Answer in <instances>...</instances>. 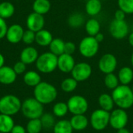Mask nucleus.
Listing matches in <instances>:
<instances>
[{"label":"nucleus","instance_id":"bb28decb","mask_svg":"<svg viewBox=\"0 0 133 133\" xmlns=\"http://www.w3.org/2000/svg\"><path fill=\"white\" fill-rule=\"evenodd\" d=\"M52 129L54 133H72L73 132L70 122L66 119L57 122Z\"/></svg>","mask_w":133,"mask_h":133},{"label":"nucleus","instance_id":"dca6fc26","mask_svg":"<svg viewBox=\"0 0 133 133\" xmlns=\"http://www.w3.org/2000/svg\"><path fill=\"white\" fill-rule=\"evenodd\" d=\"M17 74L15 72L13 68L3 65L0 68V83L4 85L12 84L16 79Z\"/></svg>","mask_w":133,"mask_h":133},{"label":"nucleus","instance_id":"09e8293b","mask_svg":"<svg viewBox=\"0 0 133 133\" xmlns=\"http://www.w3.org/2000/svg\"><path fill=\"white\" fill-rule=\"evenodd\" d=\"M132 92H133V86H132Z\"/></svg>","mask_w":133,"mask_h":133},{"label":"nucleus","instance_id":"39448f33","mask_svg":"<svg viewBox=\"0 0 133 133\" xmlns=\"http://www.w3.org/2000/svg\"><path fill=\"white\" fill-rule=\"evenodd\" d=\"M22 102L15 95L7 94L0 98V113L7 115H15L21 110Z\"/></svg>","mask_w":133,"mask_h":133},{"label":"nucleus","instance_id":"79ce46f5","mask_svg":"<svg viewBox=\"0 0 133 133\" xmlns=\"http://www.w3.org/2000/svg\"><path fill=\"white\" fill-rule=\"evenodd\" d=\"M125 15H126V13L125 12H123L122 9H118V10H116V12L115 13V18L117 20H125Z\"/></svg>","mask_w":133,"mask_h":133},{"label":"nucleus","instance_id":"20e7f679","mask_svg":"<svg viewBox=\"0 0 133 133\" xmlns=\"http://www.w3.org/2000/svg\"><path fill=\"white\" fill-rule=\"evenodd\" d=\"M37 70L42 73H51L58 68V56L49 52H45L38 56L36 61Z\"/></svg>","mask_w":133,"mask_h":133},{"label":"nucleus","instance_id":"f257e3e1","mask_svg":"<svg viewBox=\"0 0 133 133\" xmlns=\"http://www.w3.org/2000/svg\"><path fill=\"white\" fill-rule=\"evenodd\" d=\"M57 96L58 91L55 87L47 82H41L34 89V97L43 105L54 102Z\"/></svg>","mask_w":133,"mask_h":133},{"label":"nucleus","instance_id":"aec40b11","mask_svg":"<svg viewBox=\"0 0 133 133\" xmlns=\"http://www.w3.org/2000/svg\"><path fill=\"white\" fill-rule=\"evenodd\" d=\"M98 103L100 108L106 111L111 112L114 109L115 102L112 96L108 94H102L98 98Z\"/></svg>","mask_w":133,"mask_h":133},{"label":"nucleus","instance_id":"49530a36","mask_svg":"<svg viewBox=\"0 0 133 133\" xmlns=\"http://www.w3.org/2000/svg\"><path fill=\"white\" fill-rule=\"evenodd\" d=\"M129 43L132 47H133V32H132L129 36Z\"/></svg>","mask_w":133,"mask_h":133},{"label":"nucleus","instance_id":"3c124183","mask_svg":"<svg viewBox=\"0 0 133 133\" xmlns=\"http://www.w3.org/2000/svg\"><path fill=\"white\" fill-rule=\"evenodd\" d=\"M78 1H82V0H78Z\"/></svg>","mask_w":133,"mask_h":133},{"label":"nucleus","instance_id":"6e6552de","mask_svg":"<svg viewBox=\"0 0 133 133\" xmlns=\"http://www.w3.org/2000/svg\"><path fill=\"white\" fill-rule=\"evenodd\" d=\"M67 105L69 111L73 115H84L89 108L87 100L81 95H74L71 97L67 101Z\"/></svg>","mask_w":133,"mask_h":133},{"label":"nucleus","instance_id":"ddd939ff","mask_svg":"<svg viewBox=\"0 0 133 133\" xmlns=\"http://www.w3.org/2000/svg\"><path fill=\"white\" fill-rule=\"evenodd\" d=\"M44 23L45 21L44 16L34 12L30 13L26 18V26L28 30H30L35 33L44 29Z\"/></svg>","mask_w":133,"mask_h":133},{"label":"nucleus","instance_id":"5701e85b","mask_svg":"<svg viewBox=\"0 0 133 133\" xmlns=\"http://www.w3.org/2000/svg\"><path fill=\"white\" fill-rule=\"evenodd\" d=\"M14 125V120L12 116L0 113V132L10 133Z\"/></svg>","mask_w":133,"mask_h":133},{"label":"nucleus","instance_id":"c9c22d12","mask_svg":"<svg viewBox=\"0 0 133 133\" xmlns=\"http://www.w3.org/2000/svg\"><path fill=\"white\" fill-rule=\"evenodd\" d=\"M118 5L126 14H133V0H118Z\"/></svg>","mask_w":133,"mask_h":133},{"label":"nucleus","instance_id":"4468645a","mask_svg":"<svg viewBox=\"0 0 133 133\" xmlns=\"http://www.w3.org/2000/svg\"><path fill=\"white\" fill-rule=\"evenodd\" d=\"M75 65L76 62L72 55L63 53L62 55L58 56V69L62 72H71Z\"/></svg>","mask_w":133,"mask_h":133},{"label":"nucleus","instance_id":"58836bf2","mask_svg":"<svg viewBox=\"0 0 133 133\" xmlns=\"http://www.w3.org/2000/svg\"><path fill=\"white\" fill-rule=\"evenodd\" d=\"M26 64H24L23 62L21 61H19L15 63V65H13V69L15 71V72L17 74V75H20V74H23L24 73V72L26 71Z\"/></svg>","mask_w":133,"mask_h":133},{"label":"nucleus","instance_id":"2eb2a0df","mask_svg":"<svg viewBox=\"0 0 133 133\" xmlns=\"http://www.w3.org/2000/svg\"><path fill=\"white\" fill-rule=\"evenodd\" d=\"M24 30L19 24H12L8 27L5 37L11 44H17L22 41Z\"/></svg>","mask_w":133,"mask_h":133},{"label":"nucleus","instance_id":"f8f14e48","mask_svg":"<svg viewBox=\"0 0 133 133\" xmlns=\"http://www.w3.org/2000/svg\"><path fill=\"white\" fill-rule=\"evenodd\" d=\"M118 65V60L116 57L111 53L104 54L98 62V68L103 73L108 74L115 72Z\"/></svg>","mask_w":133,"mask_h":133},{"label":"nucleus","instance_id":"f704fd0d","mask_svg":"<svg viewBox=\"0 0 133 133\" xmlns=\"http://www.w3.org/2000/svg\"><path fill=\"white\" fill-rule=\"evenodd\" d=\"M104 85L110 90H115L117 87L119 86V79L118 76L115 75L113 72L106 74L104 77Z\"/></svg>","mask_w":133,"mask_h":133},{"label":"nucleus","instance_id":"473e14b6","mask_svg":"<svg viewBox=\"0 0 133 133\" xmlns=\"http://www.w3.org/2000/svg\"><path fill=\"white\" fill-rule=\"evenodd\" d=\"M52 112H53V115L58 118H62V117L65 116L67 115V113L69 112L67 103H65V102L56 103L53 106Z\"/></svg>","mask_w":133,"mask_h":133},{"label":"nucleus","instance_id":"9d476101","mask_svg":"<svg viewBox=\"0 0 133 133\" xmlns=\"http://www.w3.org/2000/svg\"><path fill=\"white\" fill-rule=\"evenodd\" d=\"M129 25L125 20H117L115 19L110 23L109 32L115 39H124L129 34Z\"/></svg>","mask_w":133,"mask_h":133},{"label":"nucleus","instance_id":"e433bc0d","mask_svg":"<svg viewBox=\"0 0 133 133\" xmlns=\"http://www.w3.org/2000/svg\"><path fill=\"white\" fill-rule=\"evenodd\" d=\"M35 35H36V33L30 30H24L22 41L26 45H30L31 44L35 42Z\"/></svg>","mask_w":133,"mask_h":133},{"label":"nucleus","instance_id":"2f4dec72","mask_svg":"<svg viewBox=\"0 0 133 133\" xmlns=\"http://www.w3.org/2000/svg\"><path fill=\"white\" fill-rule=\"evenodd\" d=\"M78 86V82L74 78H66L61 83V89L65 93L73 92Z\"/></svg>","mask_w":133,"mask_h":133},{"label":"nucleus","instance_id":"de8ad7c7","mask_svg":"<svg viewBox=\"0 0 133 133\" xmlns=\"http://www.w3.org/2000/svg\"><path fill=\"white\" fill-rule=\"evenodd\" d=\"M131 63H132V65L133 67V52L132 54V56H131Z\"/></svg>","mask_w":133,"mask_h":133},{"label":"nucleus","instance_id":"412c9836","mask_svg":"<svg viewBox=\"0 0 133 133\" xmlns=\"http://www.w3.org/2000/svg\"><path fill=\"white\" fill-rule=\"evenodd\" d=\"M24 83L30 87H35L41 82V76L36 71H28L23 76Z\"/></svg>","mask_w":133,"mask_h":133},{"label":"nucleus","instance_id":"7ed1b4c3","mask_svg":"<svg viewBox=\"0 0 133 133\" xmlns=\"http://www.w3.org/2000/svg\"><path fill=\"white\" fill-rule=\"evenodd\" d=\"M20 111L29 120L40 118L44 114V105L34 97H30L22 102Z\"/></svg>","mask_w":133,"mask_h":133},{"label":"nucleus","instance_id":"423d86ee","mask_svg":"<svg viewBox=\"0 0 133 133\" xmlns=\"http://www.w3.org/2000/svg\"><path fill=\"white\" fill-rule=\"evenodd\" d=\"M100 43L94 37L87 36L83 38L79 44V51L82 56L90 58L94 57L99 51Z\"/></svg>","mask_w":133,"mask_h":133},{"label":"nucleus","instance_id":"a211bd4d","mask_svg":"<svg viewBox=\"0 0 133 133\" xmlns=\"http://www.w3.org/2000/svg\"><path fill=\"white\" fill-rule=\"evenodd\" d=\"M69 122L75 131H83L89 125V120L84 115H75L71 118Z\"/></svg>","mask_w":133,"mask_h":133},{"label":"nucleus","instance_id":"8fccbe9b","mask_svg":"<svg viewBox=\"0 0 133 133\" xmlns=\"http://www.w3.org/2000/svg\"><path fill=\"white\" fill-rule=\"evenodd\" d=\"M102 1H106V0H102Z\"/></svg>","mask_w":133,"mask_h":133},{"label":"nucleus","instance_id":"37998d69","mask_svg":"<svg viewBox=\"0 0 133 133\" xmlns=\"http://www.w3.org/2000/svg\"><path fill=\"white\" fill-rule=\"evenodd\" d=\"M95 39L99 42V43H101V42H102L103 41H104V34H101V32L100 33H98L95 37Z\"/></svg>","mask_w":133,"mask_h":133},{"label":"nucleus","instance_id":"cd10ccee","mask_svg":"<svg viewBox=\"0 0 133 133\" xmlns=\"http://www.w3.org/2000/svg\"><path fill=\"white\" fill-rule=\"evenodd\" d=\"M15 7L9 2H2L0 3V17L5 19L13 16Z\"/></svg>","mask_w":133,"mask_h":133},{"label":"nucleus","instance_id":"ea45409f","mask_svg":"<svg viewBox=\"0 0 133 133\" xmlns=\"http://www.w3.org/2000/svg\"><path fill=\"white\" fill-rule=\"evenodd\" d=\"M7 30H8V26L5 19L0 17V40L5 37Z\"/></svg>","mask_w":133,"mask_h":133},{"label":"nucleus","instance_id":"9b49d317","mask_svg":"<svg viewBox=\"0 0 133 133\" xmlns=\"http://www.w3.org/2000/svg\"><path fill=\"white\" fill-rule=\"evenodd\" d=\"M72 77L78 83L87 80L92 74V67L87 62H79L75 65L71 72Z\"/></svg>","mask_w":133,"mask_h":133},{"label":"nucleus","instance_id":"4be33fe9","mask_svg":"<svg viewBox=\"0 0 133 133\" xmlns=\"http://www.w3.org/2000/svg\"><path fill=\"white\" fill-rule=\"evenodd\" d=\"M119 83L122 85H129L133 79V69L130 67H122L118 74Z\"/></svg>","mask_w":133,"mask_h":133},{"label":"nucleus","instance_id":"603ef678","mask_svg":"<svg viewBox=\"0 0 133 133\" xmlns=\"http://www.w3.org/2000/svg\"><path fill=\"white\" fill-rule=\"evenodd\" d=\"M132 128H133V124H132Z\"/></svg>","mask_w":133,"mask_h":133},{"label":"nucleus","instance_id":"c756f323","mask_svg":"<svg viewBox=\"0 0 133 133\" xmlns=\"http://www.w3.org/2000/svg\"><path fill=\"white\" fill-rule=\"evenodd\" d=\"M43 129V126L40 118L30 119L26 124V133H40Z\"/></svg>","mask_w":133,"mask_h":133},{"label":"nucleus","instance_id":"7c9ffc66","mask_svg":"<svg viewBox=\"0 0 133 133\" xmlns=\"http://www.w3.org/2000/svg\"><path fill=\"white\" fill-rule=\"evenodd\" d=\"M40 120L41 122L43 129H53V127L56 123L55 119V115L51 113H44L40 118Z\"/></svg>","mask_w":133,"mask_h":133},{"label":"nucleus","instance_id":"c03bdc74","mask_svg":"<svg viewBox=\"0 0 133 133\" xmlns=\"http://www.w3.org/2000/svg\"><path fill=\"white\" fill-rule=\"evenodd\" d=\"M117 133H131L129 129H127L125 127V128H122V129H120L118 130H117Z\"/></svg>","mask_w":133,"mask_h":133},{"label":"nucleus","instance_id":"6ab92c4d","mask_svg":"<svg viewBox=\"0 0 133 133\" xmlns=\"http://www.w3.org/2000/svg\"><path fill=\"white\" fill-rule=\"evenodd\" d=\"M53 40L52 34L50 31L48 30L42 29L37 32H36L35 35V42L42 47H47L49 46L51 42Z\"/></svg>","mask_w":133,"mask_h":133},{"label":"nucleus","instance_id":"4c0bfd02","mask_svg":"<svg viewBox=\"0 0 133 133\" xmlns=\"http://www.w3.org/2000/svg\"><path fill=\"white\" fill-rule=\"evenodd\" d=\"M76 46L73 42H72V41L65 42L64 53L72 55V54L76 51Z\"/></svg>","mask_w":133,"mask_h":133},{"label":"nucleus","instance_id":"c85d7f7f","mask_svg":"<svg viewBox=\"0 0 133 133\" xmlns=\"http://www.w3.org/2000/svg\"><path fill=\"white\" fill-rule=\"evenodd\" d=\"M64 48L65 41L60 38H53L49 45L50 51L57 56H59L64 53Z\"/></svg>","mask_w":133,"mask_h":133},{"label":"nucleus","instance_id":"1a4fd4ad","mask_svg":"<svg viewBox=\"0 0 133 133\" xmlns=\"http://www.w3.org/2000/svg\"><path fill=\"white\" fill-rule=\"evenodd\" d=\"M129 122V116L125 110L122 108L113 109L110 112L109 125L112 129L118 130L125 128Z\"/></svg>","mask_w":133,"mask_h":133},{"label":"nucleus","instance_id":"0eeeda50","mask_svg":"<svg viewBox=\"0 0 133 133\" xmlns=\"http://www.w3.org/2000/svg\"><path fill=\"white\" fill-rule=\"evenodd\" d=\"M110 112L101 108L95 110L90 115V123L92 128L96 131L104 130L109 125Z\"/></svg>","mask_w":133,"mask_h":133},{"label":"nucleus","instance_id":"864d4df0","mask_svg":"<svg viewBox=\"0 0 133 133\" xmlns=\"http://www.w3.org/2000/svg\"><path fill=\"white\" fill-rule=\"evenodd\" d=\"M0 133H2V132H0Z\"/></svg>","mask_w":133,"mask_h":133},{"label":"nucleus","instance_id":"a18cd8bd","mask_svg":"<svg viewBox=\"0 0 133 133\" xmlns=\"http://www.w3.org/2000/svg\"><path fill=\"white\" fill-rule=\"evenodd\" d=\"M4 63H5V58L2 55V54L0 53V68H2L4 65Z\"/></svg>","mask_w":133,"mask_h":133},{"label":"nucleus","instance_id":"f03ea898","mask_svg":"<svg viewBox=\"0 0 133 133\" xmlns=\"http://www.w3.org/2000/svg\"><path fill=\"white\" fill-rule=\"evenodd\" d=\"M111 96L115 104L119 108L126 110L132 107L133 92L128 85H119L113 90Z\"/></svg>","mask_w":133,"mask_h":133},{"label":"nucleus","instance_id":"f3484780","mask_svg":"<svg viewBox=\"0 0 133 133\" xmlns=\"http://www.w3.org/2000/svg\"><path fill=\"white\" fill-rule=\"evenodd\" d=\"M39 55L37 49L32 46L23 48L20 53V61L26 65H30L36 62Z\"/></svg>","mask_w":133,"mask_h":133},{"label":"nucleus","instance_id":"b1692460","mask_svg":"<svg viewBox=\"0 0 133 133\" xmlns=\"http://www.w3.org/2000/svg\"><path fill=\"white\" fill-rule=\"evenodd\" d=\"M102 9V3L101 0H88L86 4V12L91 16H97L100 13Z\"/></svg>","mask_w":133,"mask_h":133},{"label":"nucleus","instance_id":"72a5a7b5","mask_svg":"<svg viewBox=\"0 0 133 133\" xmlns=\"http://www.w3.org/2000/svg\"><path fill=\"white\" fill-rule=\"evenodd\" d=\"M68 23L72 28L80 27L84 23V17L79 12H74L69 16L68 19Z\"/></svg>","mask_w":133,"mask_h":133},{"label":"nucleus","instance_id":"a878e982","mask_svg":"<svg viewBox=\"0 0 133 133\" xmlns=\"http://www.w3.org/2000/svg\"><path fill=\"white\" fill-rule=\"evenodd\" d=\"M85 30L88 36L95 37L101 30V24L96 19H90L85 23Z\"/></svg>","mask_w":133,"mask_h":133},{"label":"nucleus","instance_id":"a19ab883","mask_svg":"<svg viewBox=\"0 0 133 133\" xmlns=\"http://www.w3.org/2000/svg\"><path fill=\"white\" fill-rule=\"evenodd\" d=\"M10 133H26V128L20 125H15Z\"/></svg>","mask_w":133,"mask_h":133},{"label":"nucleus","instance_id":"393cba45","mask_svg":"<svg viewBox=\"0 0 133 133\" xmlns=\"http://www.w3.org/2000/svg\"><path fill=\"white\" fill-rule=\"evenodd\" d=\"M51 9V2L49 0H35L33 3V10L34 12L44 15Z\"/></svg>","mask_w":133,"mask_h":133}]
</instances>
